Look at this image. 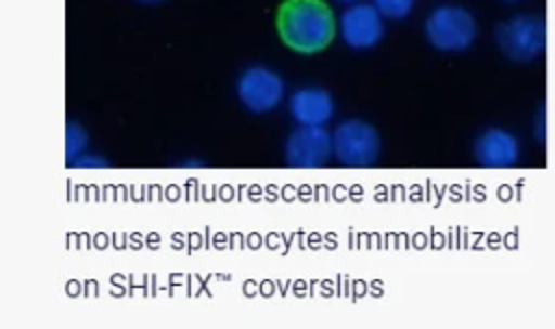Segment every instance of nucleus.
<instances>
[{
  "instance_id": "obj_3",
  "label": "nucleus",
  "mask_w": 555,
  "mask_h": 329,
  "mask_svg": "<svg viewBox=\"0 0 555 329\" xmlns=\"http://www.w3.org/2000/svg\"><path fill=\"white\" fill-rule=\"evenodd\" d=\"M332 154L340 164L351 169H364L379 158V134L377 130L360 119L343 121L332 134Z\"/></svg>"
},
{
  "instance_id": "obj_8",
  "label": "nucleus",
  "mask_w": 555,
  "mask_h": 329,
  "mask_svg": "<svg viewBox=\"0 0 555 329\" xmlns=\"http://www.w3.org/2000/svg\"><path fill=\"white\" fill-rule=\"evenodd\" d=\"M520 156V145L514 139V134L501 130V128H490L483 134H479L475 143V158L481 167L486 169H507L518 162Z\"/></svg>"
},
{
  "instance_id": "obj_1",
  "label": "nucleus",
  "mask_w": 555,
  "mask_h": 329,
  "mask_svg": "<svg viewBox=\"0 0 555 329\" xmlns=\"http://www.w3.org/2000/svg\"><path fill=\"white\" fill-rule=\"evenodd\" d=\"M282 41L301 54H314L334 39V15L323 0H286L278 13Z\"/></svg>"
},
{
  "instance_id": "obj_4",
  "label": "nucleus",
  "mask_w": 555,
  "mask_h": 329,
  "mask_svg": "<svg viewBox=\"0 0 555 329\" xmlns=\"http://www.w3.org/2000/svg\"><path fill=\"white\" fill-rule=\"evenodd\" d=\"M496 45L512 61H533L546 48V22L533 15H518L496 28Z\"/></svg>"
},
{
  "instance_id": "obj_12",
  "label": "nucleus",
  "mask_w": 555,
  "mask_h": 329,
  "mask_svg": "<svg viewBox=\"0 0 555 329\" xmlns=\"http://www.w3.org/2000/svg\"><path fill=\"white\" fill-rule=\"evenodd\" d=\"M139 2H160V0H139Z\"/></svg>"
},
{
  "instance_id": "obj_11",
  "label": "nucleus",
  "mask_w": 555,
  "mask_h": 329,
  "mask_svg": "<svg viewBox=\"0 0 555 329\" xmlns=\"http://www.w3.org/2000/svg\"><path fill=\"white\" fill-rule=\"evenodd\" d=\"M544 115H546V108L542 106V108H540V132H535L540 141H544V136H546V134H544Z\"/></svg>"
},
{
  "instance_id": "obj_5",
  "label": "nucleus",
  "mask_w": 555,
  "mask_h": 329,
  "mask_svg": "<svg viewBox=\"0 0 555 329\" xmlns=\"http://www.w3.org/2000/svg\"><path fill=\"white\" fill-rule=\"evenodd\" d=\"M236 95L247 110L269 113L284 97V82L267 67H249L236 82Z\"/></svg>"
},
{
  "instance_id": "obj_10",
  "label": "nucleus",
  "mask_w": 555,
  "mask_h": 329,
  "mask_svg": "<svg viewBox=\"0 0 555 329\" xmlns=\"http://www.w3.org/2000/svg\"><path fill=\"white\" fill-rule=\"evenodd\" d=\"M373 9L382 15V17H390V19H403L412 13L414 9V0H373Z\"/></svg>"
},
{
  "instance_id": "obj_2",
  "label": "nucleus",
  "mask_w": 555,
  "mask_h": 329,
  "mask_svg": "<svg viewBox=\"0 0 555 329\" xmlns=\"http://www.w3.org/2000/svg\"><path fill=\"white\" fill-rule=\"evenodd\" d=\"M425 35L440 52H464L477 37V22L462 6H438L425 22Z\"/></svg>"
},
{
  "instance_id": "obj_6",
  "label": "nucleus",
  "mask_w": 555,
  "mask_h": 329,
  "mask_svg": "<svg viewBox=\"0 0 555 329\" xmlns=\"http://www.w3.org/2000/svg\"><path fill=\"white\" fill-rule=\"evenodd\" d=\"M284 154L293 169H319L332 156V134L323 126H299L288 136Z\"/></svg>"
},
{
  "instance_id": "obj_14",
  "label": "nucleus",
  "mask_w": 555,
  "mask_h": 329,
  "mask_svg": "<svg viewBox=\"0 0 555 329\" xmlns=\"http://www.w3.org/2000/svg\"><path fill=\"white\" fill-rule=\"evenodd\" d=\"M509 2H514V0H509Z\"/></svg>"
},
{
  "instance_id": "obj_13",
  "label": "nucleus",
  "mask_w": 555,
  "mask_h": 329,
  "mask_svg": "<svg viewBox=\"0 0 555 329\" xmlns=\"http://www.w3.org/2000/svg\"><path fill=\"white\" fill-rule=\"evenodd\" d=\"M338 2H353V0H338Z\"/></svg>"
},
{
  "instance_id": "obj_9",
  "label": "nucleus",
  "mask_w": 555,
  "mask_h": 329,
  "mask_svg": "<svg viewBox=\"0 0 555 329\" xmlns=\"http://www.w3.org/2000/svg\"><path fill=\"white\" fill-rule=\"evenodd\" d=\"M291 115L299 126H325L334 115V100L321 87H304L291 97Z\"/></svg>"
},
{
  "instance_id": "obj_7",
  "label": "nucleus",
  "mask_w": 555,
  "mask_h": 329,
  "mask_svg": "<svg viewBox=\"0 0 555 329\" xmlns=\"http://www.w3.org/2000/svg\"><path fill=\"white\" fill-rule=\"evenodd\" d=\"M343 41L353 50L375 48L384 37L382 15L373 4H353L340 17Z\"/></svg>"
}]
</instances>
